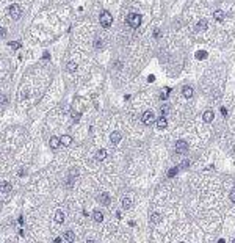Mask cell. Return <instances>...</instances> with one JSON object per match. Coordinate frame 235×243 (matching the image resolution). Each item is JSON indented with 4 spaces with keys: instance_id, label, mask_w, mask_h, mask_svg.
Returning a JSON list of instances; mask_svg holds the SVG:
<instances>
[{
    "instance_id": "obj_7",
    "label": "cell",
    "mask_w": 235,
    "mask_h": 243,
    "mask_svg": "<svg viewBox=\"0 0 235 243\" xmlns=\"http://www.w3.org/2000/svg\"><path fill=\"white\" fill-rule=\"evenodd\" d=\"M168 127V121H166V116H161L157 119V129L159 130H165Z\"/></svg>"
},
{
    "instance_id": "obj_14",
    "label": "cell",
    "mask_w": 235,
    "mask_h": 243,
    "mask_svg": "<svg viewBox=\"0 0 235 243\" xmlns=\"http://www.w3.org/2000/svg\"><path fill=\"white\" fill-rule=\"evenodd\" d=\"M99 201H101L103 205H108V204H110V196H108V193H102L101 196H99Z\"/></svg>"
},
{
    "instance_id": "obj_1",
    "label": "cell",
    "mask_w": 235,
    "mask_h": 243,
    "mask_svg": "<svg viewBox=\"0 0 235 243\" xmlns=\"http://www.w3.org/2000/svg\"><path fill=\"white\" fill-rule=\"evenodd\" d=\"M127 25H130L132 28H138L139 24H141V14H138V13H132V14L127 16Z\"/></svg>"
},
{
    "instance_id": "obj_30",
    "label": "cell",
    "mask_w": 235,
    "mask_h": 243,
    "mask_svg": "<svg viewBox=\"0 0 235 243\" xmlns=\"http://www.w3.org/2000/svg\"><path fill=\"white\" fill-rule=\"evenodd\" d=\"M190 166V160H185V162H182V165H180V168H188Z\"/></svg>"
},
{
    "instance_id": "obj_27",
    "label": "cell",
    "mask_w": 235,
    "mask_h": 243,
    "mask_svg": "<svg viewBox=\"0 0 235 243\" xmlns=\"http://www.w3.org/2000/svg\"><path fill=\"white\" fill-rule=\"evenodd\" d=\"M10 45H11L13 49H19L21 47V43H19V41H16V43H10Z\"/></svg>"
},
{
    "instance_id": "obj_5",
    "label": "cell",
    "mask_w": 235,
    "mask_h": 243,
    "mask_svg": "<svg viewBox=\"0 0 235 243\" xmlns=\"http://www.w3.org/2000/svg\"><path fill=\"white\" fill-rule=\"evenodd\" d=\"M188 151V143L183 140H179L177 143H176V152L177 154H185Z\"/></svg>"
},
{
    "instance_id": "obj_13",
    "label": "cell",
    "mask_w": 235,
    "mask_h": 243,
    "mask_svg": "<svg viewBox=\"0 0 235 243\" xmlns=\"http://www.w3.org/2000/svg\"><path fill=\"white\" fill-rule=\"evenodd\" d=\"M55 221L57 223L64 221V212H63V210H57V212H55Z\"/></svg>"
},
{
    "instance_id": "obj_4",
    "label": "cell",
    "mask_w": 235,
    "mask_h": 243,
    "mask_svg": "<svg viewBox=\"0 0 235 243\" xmlns=\"http://www.w3.org/2000/svg\"><path fill=\"white\" fill-rule=\"evenodd\" d=\"M154 112L152 110H147V112H144L143 113V118H141V121H143V124H146V126H151L152 124V121H154Z\"/></svg>"
},
{
    "instance_id": "obj_26",
    "label": "cell",
    "mask_w": 235,
    "mask_h": 243,
    "mask_svg": "<svg viewBox=\"0 0 235 243\" xmlns=\"http://www.w3.org/2000/svg\"><path fill=\"white\" fill-rule=\"evenodd\" d=\"M176 174H177V168H173V169H169V173H168V176L169 177H174Z\"/></svg>"
},
{
    "instance_id": "obj_25",
    "label": "cell",
    "mask_w": 235,
    "mask_h": 243,
    "mask_svg": "<svg viewBox=\"0 0 235 243\" xmlns=\"http://www.w3.org/2000/svg\"><path fill=\"white\" fill-rule=\"evenodd\" d=\"M169 113V107L168 105H165V107H161V114H163V116H166V114Z\"/></svg>"
},
{
    "instance_id": "obj_28",
    "label": "cell",
    "mask_w": 235,
    "mask_h": 243,
    "mask_svg": "<svg viewBox=\"0 0 235 243\" xmlns=\"http://www.w3.org/2000/svg\"><path fill=\"white\" fill-rule=\"evenodd\" d=\"M94 45H96L97 49H101L102 45H103V41H101V39H96V44H94Z\"/></svg>"
},
{
    "instance_id": "obj_12",
    "label": "cell",
    "mask_w": 235,
    "mask_h": 243,
    "mask_svg": "<svg viewBox=\"0 0 235 243\" xmlns=\"http://www.w3.org/2000/svg\"><path fill=\"white\" fill-rule=\"evenodd\" d=\"M207 27H209V24H207V21H205V19H201L199 22H197V25H196V30L202 31V30H207Z\"/></svg>"
},
{
    "instance_id": "obj_10",
    "label": "cell",
    "mask_w": 235,
    "mask_h": 243,
    "mask_svg": "<svg viewBox=\"0 0 235 243\" xmlns=\"http://www.w3.org/2000/svg\"><path fill=\"white\" fill-rule=\"evenodd\" d=\"M182 94H183V97L190 99L193 96V88H191V86H188V85H185L183 88H182Z\"/></svg>"
},
{
    "instance_id": "obj_32",
    "label": "cell",
    "mask_w": 235,
    "mask_h": 243,
    "mask_svg": "<svg viewBox=\"0 0 235 243\" xmlns=\"http://www.w3.org/2000/svg\"><path fill=\"white\" fill-rule=\"evenodd\" d=\"M147 80H149V82H154V80H155V77H154V75H149Z\"/></svg>"
},
{
    "instance_id": "obj_22",
    "label": "cell",
    "mask_w": 235,
    "mask_h": 243,
    "mask_svg": "<svg viewBox=\"0 0 235 243\" xmlns=\"http://www.w3.org/2000/svg\"><path fill=\"white\" fill-rule=\"evenodd\" d=\"M75 71H77V65H75V63L74 61L67 63V72H71V74H72V72H75Z\"/></svg>"
},
{
    "instance_id": "obj_3",
    "label": "cell",
    "mask_w": 235,
    "mask_h": 243,
    "mask_svg": "<svg viewBox=\"0 0 235 243\" xmlns=\"http://www.w3.org/2000/svg\"><path fill=\"white\" fill-rule=\"evenodd\" d=\"M8 11H10V16H11L14 21L21 19V16H22V8H21L19 5H16V3H14V5H11Z\"/></svg>"
},
{
    "instance_id": "obj_31",
    "label": "cell",
    "mask_w": 235,
    "mask_h": 243,
    "mask_svg": "<svg viewBox=\"0 0 235 243\" xmlns=\"http://www.w3.org/2000/svg\"><path fill=\"white\" fill-rule=\"evenodd\" d=\"M154 36H155V38H160V36H161V31H160V30H155V31H154Z\"/></svg>"
},
{
    "instance_id": "obj_17",
    "label": "cell",
    "mask_w": 235,
    "mask_h": 243,
    "mask_svg": "<svg viewBox=\"0 0 235 243\" xmlns=\"http://www.w3.org/2000/svg\"><path fill=\"white\" fill-rule=\"evenodd\" d=\"M11 184L10 182H2V193H10L11 191Z\"/></svg>"
},
{
    "instance_id": "obj_11",
    "label": "cell",
    "mask_w": 235,
    "mask_h": 243,
    "mask_svg": "<svg viewBox=\"0 0 235 243\" xmlns=\"http://www.w3.org/2000/svg\"><path fill=\"white\" fill-rule=\"evenodd\" d=\"M93 218H94V221L102 223L103 221V213L101 212V210H94V212H93Z\"/></svg>"
},
{
    "instance_id": "obj_23",
    "label": "cell",
    "mask_w": 235,
    "mask_h": 243,
    "mask_svg": "<svg viewBox=\"0 0 235 243\" xmlns=\"http://www.w3.org/2000/svg\"><path fill=\"white\" fill-rule=\"evenodd\" d=\"M107 157V151L105 149H99L97 151V160H103Z\"/></svg>"
},
{
    "instance_id": "obj_18",
    "label": "cell",
    "mask_w": 235,
    "mask_h": 243,
    "mask_svg": "<svg viewBox=\"0 0 235 243\" xmlns=\"http://www.w3.org/2000/svg\"><path fill=\"white\" fill-rule=\"evenodd\" d=\"M213 17H215V19L218 21V22H221V21L224 19V11H221V10H216V11L213 13Z\"/></svg>"
},
{
    "instance_id": "obj_15",
    "label": "cell",
    "mask_w": 235,
    "mask_h": 243,
    "mask_svg": "<svg viewBox=\"0 0 235 243\" xmlns=\"http://www.w3.org/2000/svg\"><path fill=\"white\" fill-rule=\"evenodd\" d=\"M63 238H64L66 242L72 243V242H74V238H75V235H74V232H72V231H67V232H64V235H63Z\"/></svg>"
},
{
    "instance_id": "obj_16",
    "label": "cell",
    "mask_w": 235,
    "mask_h": 243,
    "mask_svg": "<svg viewBox=\"0 0 235 243\" xmlns=\"http://www.w3.org/2000/svg\"><path fill=\"white\" fill-rule=\"evenodd\" d=\"M60 140H61V144H64V146H69L72 143V136H69V135H63Z\"/></svg>"
},
{
    "instance_id": "obj_20",
    "label": "cell",
    "mask_w": 235,
    "mask_h": 243,
    "mask_svg": "<svg viewBox=\"0 0 235 243\" xmlns=\"http://www.w3.org/2000/svg\"><path fill=\"white\" fill-rule=\"evenodd\" d=\"M132 207V199L130 198H124L122 199V209H130Z\"/></svg>"
},
{
    "instance_id": "obj_24",
    "label": "cell",
    "mask_w": 235,
    "mask_h": 243,
    "mask_svg": "<svg viewBox=\"0 0 235 243\" xmlns=\"http://www.w3.org/2000/svg\"><path fill=\"white\" fill-rule=\"evenodd\" d=\"M80 116H82V113H75V112H72V119H74V121H79L80 119Z\"/></svg>"
},
{
    "instance_id": "obj_29",
    "label": "cell",
    "mask_w": 235,
    "mask_h": 243,
    "mask_svg": "<svg viewBox=\"0 0 235 243\" xmlns=\"http://www.w3.org/2000/svg\"><path fill=\"white\" fill-rule=\"evenodd\" d=\"M229 199L232 201V203H235V190L230 191V195H229Z\"/></svg>"
},
{
    "instance_id": "obj_2",
    "label": "cell",
    "mask_w": 235,
    "mask_h": 243,
    "mask_svg": "<svg viewBox=\"0 0 235 243\" xmlns=\"http://www.w3.org/2000/svg\"><path fill=\"white\" fill-rule=\"evenodd\" d=\"M111 22H113V17H111L110 13H108V11H102L101 13V24H102L103 28H108V27L111 25Z\"/></svg>"
},
{
    "instance_id": "obj_6",
    "label": "cell",
    "mask_w": 235,
    "mask_h": 243,
    "mask_svg": "<svg viewBox=\"0 0 235 243\" xmlns=\"http://www.w3.org/2000/svg\"><path fill=\"white\" fill-rule=\"evenodd\" d=\"M121 138H122V135H121V132L119 130H115L113 134L110 135V141H111V144H118L121 141Z\"/></svg>"
},
{
    "instance_id": "obj_8",
    "label": "cell",
    "mask_w": 235,
    "mask_h": 243,
    "mask_svg": "<svg viewBox=\"0 0 235 243\" xmlns=\"http://www.w3.org/2000/svg\"><path fill=\"white\" fill-rule=\"evenodd\" d=\"M213 118H215V113L212 112V110H207V112H204V114H202V119H204L205 122H212Z\"/></svg>"
},
{
    "instance_id": "obj_9",
    "label": "cell",
    "mask_w": 235,
    "mask_h": 243,
    "mask_svg": "<svg viewBox=\"0 0 235 243\" xmlns=\"http://www.w3.org/2000/svg\"><path fill=\"white\" fill-rule=\"evenodd\" d=\"M49 144H50L52 149H58V148H60V144H61V140L57 138V136H52L50 141H49Z\"/></svg>"
},
{
    "instance_id": "obj_19",
    "label": "cell",
    "mask_w": 235,
    "mask_h": 243,
    "mask_svg": "<svg viewBox=\"0 0 235 243\" xmlns=\"http://www.w3.org/2000/svg\"><path fill=\"white\" fill-rule=\"evenodd\" d=\"M160 220H161V215L160 213H157V212L151 213V221L152 223H160Z\"/></svg>"
},
{
    "instance_id": "obj_21",
    "label": "cell",
    "mask_w": 235,
    "mask_h": 243,
    "mask_svg": "<svg viewBox=\"0 0 235 243\" xmlns=\"http://www.w3.org/2000/svg\"><path fill=\"white\" fill-rule=\"evenodd\" d=\"M196 58L197 60H205L207 58V52H205V50H197V52H196Z\"/></svg>"
},
{
    "instance_id": "obj_33",
    "label": "cell",
    "mask_w": 235,
    "mask_h": 243,
    "mask_svg": "<svg viewBox=\"0 0 235 243\" xmlns=\"http://www.w3.org/2000/svg\"><path fill=\"white\" fill-rule=\"evenodd\" d=\"M234 152H235V144H234Z\"/></svg>"
}]
</instances>
